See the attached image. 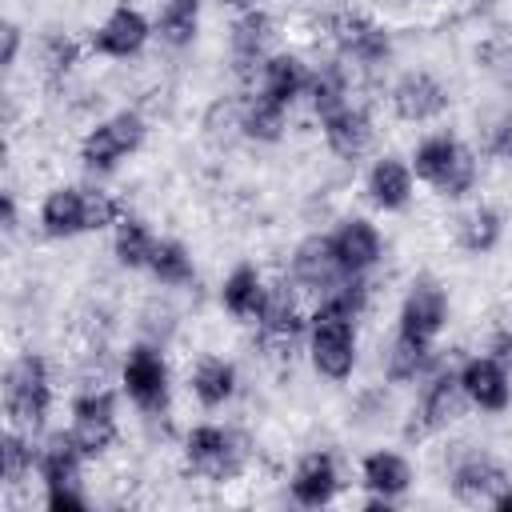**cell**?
<instances>
[{"label":"cell","mask_w":512,"mask_h":512,"mask_svg":"<svg viewBox=\"0 0 512 512\" xmlns=\"http://www.w3.org/2000/svg\"><path fill=\"white\" fill-rule=\"evenodd\" d=\"M144 144V120L140 112H116L108 120H100L96 128L84 132L80 140V160L88 172H112L124 156H132Z\"/></svg>","instance_id":"277c9868"},{"label":"cell","mask_w":512,"mask_h":512,"mask_svg":"<svg viewBox=\"0 0 512 512\" xmlns=\"http://www.w3.org/2000/svg\"><path fill=\"white\" fill-rule=\"evenodd\" d=\"M328 240H332V252H336V260H340V268L348 276H364L368 268L380 264L384 240H380L376 224L364 220V216H344Z\"/></svg>","instance_id":"7c38bea8"},{"label":"cell","mask_w":512,"mask_h":512,"mask_svg":"<svg viewBox=\"0 0 512 512\" xmlns=\"http://www.w3.org/2000/svg\"><path fill=\"white\" fill-rule=\"evenodd\" d=\"M348 272L340 268L336 252H332V240L328 236H308L296 244L292 252V280L316 296H324L332 284H340Z\"/></svg>","instance_id":"9a60e30c"},{"label":"cell","mask_w":512,"mask_h":512,"mask_svg":"<svg viewBox=\"0 0 512 512\" xmlns=\"http://www.w3.org/2000/svg\"><path fill=\"white\" fill-rule=\"evenodd\" d=\"M392 112L400 116V120H408V124H428V120H436L444 108H448V88L432 76V72H424V68H412V72H404L396 84H392Z\"/></svg>","instance_id":"9c48e42d"},{"label":"cell","mask_w":512,"mask_h":512,"mask_svg":"<svg viewBox=\"0 0 512 512\" xmlns=\"http://www.w3.org/2000/svg\"><path fill=\"white\" fill-rule=\"evenodd\" d=\"M0 36H4L0 64H4V68H12V64H16V52H20V28H16V24H4V32H0Z\"/></svg>","instance_id":"74e56055"},{"label":"cell","mask_w":512,"mask_h":512,"mask_svg":"<svg viewBox=\"0 0 512 512\" xmlns=\"http://www.w3.org/2000/svg\"><path fill=\"white\" fill-rule=\"evenodd\" d=\"M228 4H240V8H248V4H252V0H228Z\"/></svg>","instance_id":"b9f144b4"},{"label":"cell","mask_w":512,"mask_h":512,"mask_svg":"<svg viewBox=\"0 0 512 512\" xmlns=\"http://www.w3.org/2000/svg\"><path fill=\"white\" fill-rule=\"evenodd\" d=\"M320 128H324L328 148H332L340 160H356V156H364V148L372 144V120H368L364 108H352V104H344L340 112H332L328 120H320Z\"/></svg>","instance_id":"44dd1931"},{"label":"cell","mask_w":512,"mask_h":512,"mask_svg":"<svg viewBox=\"0 0 512 512\" xmlns=\"http://www.w3.org/2000/svg\"><path fill=\"white\" fill-rule=\"evenodd\" d=\"M156 32L172 48L192 44L196 32H200V0H164L160 20H156Z\"/></svg>","instance_id":"d6a6232c"},{"label":"cell","mask_w":512,"mask_h":512,"mask_svg":"<svg viewBox=\"0 0 512 512\" xmlns=\"http://www.w3.org/2000/svg\"><path fill=\"white\" fill-rule=\"evenodd\" d=\"M256 324H260L264 348L276 352V356H284V352L296 344V336L304 332V316H300L296 292H292L288 284H272L268 296H264V308H260Z\"/></svg>","instance_id":"8fae6325"},{"label":"cell","mask_w":512,"mask_h":512,"mask_svg":"<svg viewBox=\"0 0 512 512\" xmlns=\"http://www.w3.org/2000/svg\"><path fill=\"white\" fill-rule=\"evenodd\" d=\"M148 32H152V28H148L144 12H136L132 4H120V8H112V12L100 20V28L92 32V48H96L100 56L128 60V56H136V52L144 48Z\"/></svg>","instance_id":"4fadbf2b"},{"label":"cell","mask_w":512,"mask_h":512,"mask_svg":"<svg viewBox=\"0 0 512 512\" xmlns=\"http://www.w3.org/2000/svg\"><path fill=\"white\" fill-rule=\"evenodd\" d=\"M80 460H84V452L64 432V436H52L36 452V472H40L44 488H76L80 484Z\"/></svg>","instance_id":"484cf974"},{"label":"cell","mask_w":512,"mask_h":512,"mask_svg":"<svg viewBox=\"0 0 512 512\" xmlns=\"http://www.w3.org/2000/svg\"><path fill=\"white\" fill-rule=\"evenodd\" d=\"M40 60H44L48 72H68L76 64V44L64 40V36H48L44 48H40Z\"/></svg>","instance_id":"d590c367"},{"label":"cell","mask_w":512,"mask_h":512,"mask_svg":"<svg viewBox=\"0 0 512 512\" xmlns=\"http://www.w3.org/2000/svg\"><path fill=\"white\" fill-rule=\"evenodd\" d=\"M120 380H124L128 400L140 412H148V416L164 412V404H168V364H164L160 348L136 344L128 352V360H124V368H120Z\"/></svg>","instance_id":"8992f818"},{"label":"cell","mask_w":512,"mask_h":512,"mask_svg":"<svg viewBox=\"0 0 512 512\" xmlns=\"http://www.w3.org/2000/svg\"><path fill=\"white\" fill-rule=\"evenodd\" d=\"M368 200L384 212H400L408 200H412V168L396 156H380L372 168H368Z\"/></svg>","instance_id":"ffe728a7"},{"label":"cell","mask_w":512,"mask_h":512,"mask_svg":"<svg viewBox=\"0 0 512 512\" xmlns=\"http://www.w3.org/2000/svg\"><path fill=\"white\" fill-rule=\"evenodd\" d=\"M52 408V380H48V364L32 352L16 356L4 368V412L8 424L20 432H36L44 424Z\"/></svg>","instance_id":"7a4b0ae2"},{"label":"cell","mask_w":512,"mask_h":512,"mask_svg":"<svg viewBox=\"0 0 512 512\" xmlns=\"http://www.w3.org/2000/svg\"><path fill=\"white\" fill-rule=\"evenodd\" d=\"M184 460L204 480H228L240 468V448H236L232 432H224L216 424H196L184 436Z\"/></svg>","instance_id":"ba28073f"},{"label":"cell","mask_w":512,"mask_h":512,"mask_svg":"<svg viewBox=\"0 0 512 512\" xmlns=\"http://www.w3.org/2000/svg\"><path fill=\"white\" fill-rule=\"evenodd\" d=\"M412 176L432 184L444 200H460L476 184V156L460 140L436 132V136H424L412 148Z\"/></svg>","instance_id":"6da1fadb"},{"label":"cell","mask_w":512,"mask_h":512,"mask_svg":"<svg viewBox=\"0 0 512 512\" xmlns=\"http://www.w3.org/2000/svg\"><path fill=\"white\" fill-rule=\"evenodd\" d=\"M268 44H272V20L268 12L260 8H248L236 24H232V40H228V52H232V68L240 80L256 76L268 60Z\"/></svg>","instance_id":"5bb4252c"},{"label":"cell","mask_w":512,"mask_h":512,"mask_svg":"<svg viewBox=\"0 0 512 512\" xmlns=\"http://www.w3.org/2000/svg\"><path fill=\"white\" fill-rule=\"evenodd\" d=\"M148 272H152L164 288H184V284H192V276H196L192 256H188V248H184L180 240H156L152 260H148Z\"/></svg>","instance_id":"836d02e7"},{"label":"cell","mask_w":512,"mask_h":512,"mask_svg":"<svg viewBox=\"0 0 512 512\" xmlns=\"http://www.w3.org/2000/svg\"><path fill=\"white\" fill-rule=\"evenodd\" d=\"M492 356H496L500 364L512 360V332H496V340H492Z\"/></svg>","instance_id":"ab89813d"},{"label":"cell","mask_w":512,"mask_h":512,"mask_svg":"<svg viewBox=\"0 0 512 512\" xmlns=\"http://www.w3.org/2000/svg\"><path fill=\"white\" fill-rule=\"evenodd\" d=\"M428 364H432V344H420V340H408L396 332V344L384 356V376L392 384H412L428 372Z\"/></svg>","instance_id":"4dcf8cb0"},{"label":"cell","mask_w":512,"mask_h":512,"mask_svg":"<svg viewBox=\"0 0 512 512\" xmlns=\"http://www.w3.org/2000/svg\"><path fill=\"white\" fill-rule=\"evenodd\" d=\"M500 236H504V220H500V212L488 208V204L468 208V212L460 216V224H456V240H460V248L472 252V256L492 252V248L500 244Z\"/></svg>","instance_id":"83f0119b"},{"label":"cell","mask_w":512,"mask_h":512,"mask_svg":"<svg viewBox=\"0 0 512 512\" xmlns=\"http://www.w3.org/2000/svg\"><path fill=\"white\" fill-rule=\"evenodd\" d=\"M332 40L340 48L344 60H356V64H384L388 52H392V36L388 28H380L376 20L360 16V12H344L332 20Z\"/></svg>","instance_id":"30bf717a"},{"label":"cell","mask_w":512,"mask_h":512,"mask_svg":"<svg viewBox=\"0 0 512 512\" xmlns=\"http://www.w3.org/2000/svg\"><path fill=\"white\" fill-rule=\"evenodd\" d=\"M152 248H156V236L148 232V224L124 212V216L116 220V232H112V252H116V260H120L124 268H148Z\"/></svg>","instance_id":"f546056e"},{"label":"cell","mask_w":512,"mask_h":512,"mask_svg":"<svg viewBox=\"0 0 512 512\" xmlns=\"http://www.w3.org/2000/svg\"><path fill=\"white\" fill-rule=\"evenodd\" d=\"M336 484H340L336 460H332L328 452H308V456H300V464H296L288 488H292V500H296V504H304V508H324V504L336 496Z\"/></svg>","instance_id":"d6986e66"},{"label":"cell","mask_w":512,"mask_h":512,"mask_svg":"<svg viewBox=\"0 0 512 512\" xmlns=\"http://www.w3.org/2000/svg\"><path fill=\"white\" fill-rule=\"evenodd\" d=\"M360 476H364V488H368L372 496L396 500V496H404L408 484H412V464H408L400 452H392V448H376V452L364 456Z\"/></svg>","instance_id":"603a6c76"},{"label":"cell","mask_w":512,"mask_h":512,"mask_svg":"<svg viewBox=\"0 0 512 512\" xmlns=\"http://www.w3.org/2000/svg\"><path fill=\"white\" fill-rule=\"evenodd\" d=\"M40 228L44 236L68 240L76 232H88V188L60 184L40 200Z\"/></svg>","instance_id":"e0dca14e"},{"label":"cell","mask_w":512,"mask_h":512,"mask_svg":"<svg viewBox=\"0 0 512 512\" xmlns=\"http://www.w3.org/2000/svg\"><path fill=\"white\" fill-rule=\"evenodd\" d=\"M464 404H468V396H464L460 372H436V376L424 384V392H420V408H416L420 428H424V432L448 428L452 420H460Z\"/></svg>","instance_id":"ac0fdd59"},{"label":"cell","mask_w":512,"mask_h":512,"mask_svg":"<svg viewBox=\"0 0 512 512\" xmlns=\"http://www.w3.org/2000/svg\"><path fill=\"white\" fill-rule=\"evenodd\" d=\"M284 124H288V108L276 104V100H268V96H260V92L240 112V132L248 140H260V144H276L284 136Z\"/></svg>","instance_id":"f1b7e54d"},{"label":"cell","mask_w":512,"mask_h":512,"mask_svg":"<svg viewBox=\"0 0 512 512\" xmlns=\"http://www.w3.org/2000/svg\"><path fill=\"white\" fill-rule=\"evenodd\" d=\"M0 224H4V232H16V196L12 192H4V200H0Z\"/></svg>","instance_id":"f35d334b"},{"label":"cell","mask_w":512,"mask_h":512,"mask_svg":"<svg viewBox=\"0 0 512 512\" xmlns=\"http://www.w3.org/2000/svg\"><path fill=\"white\" fill-rule=\"evenodd\" d=\"M460 384L468 404L484 408V412H504L512 400V384H508V368L496 356H472L460 368Z\"/></svg>","instance_id":"2e32d148"},{"label":"cell","mask_w":512,"mask_h":512,"mask_svg":"<svg viewBox=\"0 0 512 512\" xmlns=\"http://www.w3.org/2000/svg\"><path fill=\"white\" fill-rule=\"evenodd\" d=\"M308 356L324 380H348L356 368V324L352 316L316 312L308 328Z\"/></svg>","instance_id":"3957f363"},{"label":"cell","mask_w":512,"mask_h":512,"mask_svg":"<svg viewBox=\"0 0 512 512\" xmlns=\"http://www.w3.org/2000/svg\"><path fill=\"white\" fill-rule=\"evenodd\" d=\"M264 296H268V284H264V276L252 264L232 268L224 276V284H220V304L236 320H256L260 308H264Z\"/></svg>","instance_id":"d4e9b609"},{"label":"cell","mask_w":512,"mask_h":512,"mask_svg":"<svg viewBox=\"0 0 512 512\" xmlns=\"http://www.w3.org/2000/svg\"><path fill=\"white\" fill-rule=\"evenodd\" d=\"M308 68H304V60L300 56H292V52H272L268 60H264V68H260V96H268V100H276V104H292L300 92H308Z\"/></svg>","instance_id":"7402d4cb"},{"label":"cell","mask_w":512,"mask_h":512,"mask_svg":"<svg viewBox=\"0 0 512 512\" xmlns=\"http://www.w3.org/2000/svg\"><path fill=\"white\" fill-rule=\"evenodd\" d=\"M444 324H448V292L440 288V280H432V276H416V280L408 284V292H404L396 332L408 336V340L432 344V340L440 336Z\"/></svg>","instance_id":"5b68a950"},{"label":"cell","mask_w":512,"mask_h":512,"mask_svg":"<svg viewBox=\"0 0 512 512\" xmlns=\"http://www.w3.org/2000/svg\"><path fill=\"white\" fill-rule=\"evenodd\" d=\"M308 100H312V112L320 120H328L332 112H340L348 104V80H344V68L336 60L332 64H320L308 76Z\"/></svg>","instance_id":"1f68e13d"},{"label":"cell","mask_w":512,"mask_h":512,"mask_svg":"<svg viewBox=\"0 0 512 512\" xmlns=\"http://www.w3.org/2000/svg\"><path fill=\"white\" fill-rule=\"evenodd\" d=\"M504 484H508V480H504L500 464L488 460V456H468V460H460L456 472H452V496H456L460 504H488Z\"/></svg>","instance_id":"cb8c5ba5"},{"label":"cell","mask_w":512,"mask_h":512,"mask_svg":"<svg viewBox=\"0 0 512 512\" xmlns=\"http://www.w3.org/2000/svg\"><path fill=\"white\" fill-rule=\"evenodd\" d=\"M192 396L204 404V408H220L224 400H232L236 392V368L232 360L224 356H204L196 368H192Z\"/></svg>","instance_id":"4316f807"},{"label":"cell","mask_w":512,"mask_h":512,"mask_svg":"<svg viewBox=\"0 0 512 512\" xmlns=\"http://www.w3.org/2000/svg\"><path fill=\"white\" fill-rule=\"evenodd\" d=\"M508 156H512V144H508Z\"/></svg>","instance_id":"7bdbcfd3"},{"label":"cell","mask_w":512,"mask_h":512,"mask_svg":"<svg viewBox=\"0 0 512 512\" xmlns=\"http://www.w3.org/2000/svg\"><path fill=\"white\" fill-rule=\"evenodd\" d=\"M72 444L84 456H100L112 448L116 440V400L104 388H88L72 400V428H68Z\"/></svg>","instance_id":"52a82bcc"},{"label":"cell","mask_w":512,"mask_h":512,"mask_svg":"<svg viewBox=\"0 0 512 512\" xmlns=\"http://www.w3.org/2000/svg\"><path fill=\"white\" fill-rule=\"evenodd\" d=\"M48 512H84V496L76 488H44Z\"/></svg>","instance_id":"8d00e7d4"},{"label":"cell","mask_w":512,"mask_h":512,"mask_svg":"<svg viewBox=\"0 0 512 512\" xmlns=\"http://www.w3.org/2000/svg\"><path fill=\"white\" fill-rule=\"evenodd\" d=\"M488 508H496V512H512V484H504V488L488 500Z\"/></svg>","instance_id":"60d3db41"},{"label":"cell","mask_w":512,"mask_h":512,"mask_svg":"<svg viewBox=\"0 0 512 512\" xmlns=\"http://www.w3.org/2000/svg\"><path fill=\"white\" fill-rule=\"evenodd\" d=\"M32 464H36L32 444L20 436V428H8L4 440H0V472H4V484L16 488L24 476H32Z\"/></svg>","instance_id":"e575fe53"}]
</instances>
